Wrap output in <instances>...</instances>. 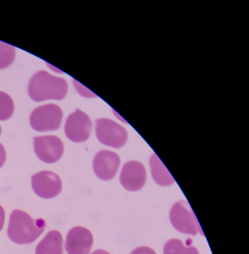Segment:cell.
I'll use <instances>...</instances> for the list:
<instances>
[{
  "instance_id": "cell-1",
  "label": "cell",
  "mask_w": 249,
  "mask_h": 254,
  "mask_svg": "<svg viewBox=\"0 0 249 254\" xmlns=\"http://www.w3.org/2000/svg\"><path fill=\"white\" fill-rule=\"evenodd\" d=\"M45 227L46 221L42 218L33 219L27 212L14 209L10 214L7 236L14 243L28 245L40 237Z\"/></svg>"
},
{
  "instance_id": "cell-2",
  "label": "cell",
  "mask_w": 249,
  "mask_h": 254,
  "mask_svg": "<svg viewBox=\"0 0 249 254\" xmlns=\"http://www.w3.org/2000/svg\"><path fill=\"white\" fill-rule=\"evenodd\" d=\"M28 90L30 98L34 102L61 100L67 96L68 84L64 78L53 76L46 71H40L30 80Z\"/></svg>"
},
{
  "instance_id": "cell-3",
  "label": "cell",
  "mask_w": 249,
  "mask_h": 254,
  "mask_svg": "<svg viewBox=\"0 0 249 254\" xmlns=\"http://www.w3.org/2000/svg\"><path fill=\"white\" fill-rule=\"evenodd\" d=\"M169 218L174 228L180 233L192 236L200 233L203 236L198 220L187 201L180 200L174 203L170 210Z\"/></svg>"
},
{
  "instance_id": "cell-4",
  "label": "cell",
  "mask_w": 249,
  "mask_h": 254,
  "mask_svg": "<svg viewBox=\"0 0 249 254\" xmlns=\"http://www.w3.org/2000/svg\"><path fill=\"white\" fill-rule=\"evenodd\" d=\"M63 118V111L54 104L42 105L35 108L30 116V124L39 132L52 131L59 128Z\"/></svg>"
},
{
  "instance_id": "cell-5",
  "label": "cell",
  "mask_w": 249,
  "mask_h": 254,
  "mask_svg": "<svg viewBox=\"0 0 249 254\" xmlns=\"http://www.w3.org/2000/svg\"><path fill=\"white\" fill-rule=\"evenodd\" d=\"M95 133L100 142L112 148H121L128 139L126 129L109 119L95 121Z\"/></svg>"
},
{
  "instance_id": "cell-6",
  "label": "cell",
  "mask_w": 249,
  "mask_h": 254,
  "mask_svg": "<svg viewBox=\"0 0 249 254\" xmlns=\"http://www.w3.org/2000/svg\"><path fill=\"white\" fill-rule=\"evenodd\" d=\"M31 186L34 193L43 199L53 198L62 190L61 178L57 174L49 171H42L33 175Z\"/></svg>"
},
{
  "instance_id": "cell-7",
  "label": "cell",
  "mask_w": 249,
  "mask_h": 254,
  "mask_svg": "<svg viewBox=\"0 0 249 254\" xmlns=\"http://www.w3.org/2000/svg\"><path fill=\"white\" fill-rule=\"evenodd\" d=\"M34 148L37 157L46 163H56L64 154V143L56 136H35Z\"/></svg>"
},
{
  "instance_id": "cell-8",
  "label": "cell",
  "mask_w": 249,
  "mask_h": 254,
  "mask_svg": "<svg viewBox=\"0 0 249 254\" xmlns=\"http://www.w3.org/2000/svg\"><path fill=\"white\" fill-rule=\"evenodd\" d=\"M64 130L70 140L83 142L89 138L92 130V123L87 114L80 110H76L67 118Z\"/></svg>"
},
{
  "instance_id": "cell-9",
  "label": "cell",
  "mask_w": 249,
  "mask_h": 254,
  "mask_svg": "<svg viewBox=\"0 0 249 254\" xmlns=\"http://www.w3.org/2000/svg\"><path fill=\"white\" fill-rule=\"evenodd\" d=\"M93 244V237L89 230L75 227L67 233L65 250L68 254H88Z\"/></svg>"
},
{
  "instance_id": "cell-10",
  "label": "cell",
  "mask_w": 249,
  "mask_h": 254,
  "mask_svg": "<svg viewBox=\"0 0 249 254\" xmlns=\"http://www.w3.org/2000/svg\"><path fill=\"white\" fill-rule=\"evenodd\" d=\"M120 164V158L116 153L103 150L94 157L93 167L95 175L102 181L111 180L116 175Z\"/></svg>"
},
{
  "instance_id": "cell-11",
  "label": "cell",
  "mask_w": 249,
  "mask_h": 254,
  "mask_svg": "<svg viewBox=\"0 0 249 254\" xmlns=\"http://www.w3.org/2000/svg\"><path fill=\"white\" fill-rule=\"evenodd\" d=\"M146 171L139 161H129L122 167L120 183L128 191H136L143 188L146 184Z\"/></svg>"
},
{
  "instance_id": "cell-12",
  "label": "cell",
  "mask_w": 249,
  "mask_h": 254,
  "mask_svg": "<svg viewBox=\"0 0 249 254\" xmlns=\"http://www.w3.org/2000/svg\"><path fill=\"white\" fill-rule=\"evenodd\" d=\"M63 244L61 233L52 230L37 245L35 254H64Z\"/></svg>"
},
{
  "instance_id": "cell-13",
  "label": "cell",
  "mask_w": 249,
  "mask_h": 254,
  "mask_svg": "<svg viewBox=\"0 0 249 254\" xmlns=\"http://www.w3.org/2000/svg\"><path fill=\"white\" fill-rule=\"evenodd\" d=\"M150 167L152 178L158 185L168 187L174 184V178L156 154H152L151 157Z\"/></svg>"
},
{
  "instance_id": "cell-14",
  "label": "cell",
  "mask_w": 249,
  "mask_h": 254,
  "mask_svg": "<svg viewBox=\"0 0 249 254\" xmlns=\"http://www.w3.org/2000/svg\"><path fill=\"white\" fill-rule=\"evenodd\" d=\"M164 254H199V252L195 247H185L180 239H173L164 245Z\"/></svg>"
},
{
  "instance_id": "cell-15",
  "label": "cell",
  "mask_w": 249,
  "mask_h": 254,
  "mask_svg": "<svg viewBox=\"0 0 249 254\" xmlns=\"http://www.w3.org/2000/svg\"><path fill=\"white\" fill-rule=\"evenodd\" d=\"M14 111V104L7 93L0 91V120L4 121L12 117Z\"/></svg>"
},
{
  "instance_id": "cell-16",
  "label": "cell",
  "mask_w": 249,
  "mask_h": 254,
  "mask_svg": "<svg viewBox=\"0 0 249 254\" xmlns=\"http://www.w3.org/2000/svg\"><path fill=\"white\" fill-rule=\"evenodd\" d=\"M16 50L13 46L0 41V69H4L13 63Z\"/></svg>"
},
{
  "instance_id": "cell-17",
  "label": "cell",
  "mask_w": 249,
  "mask_h": 254,
  "mask_svg": "<svg viewBox=\"0 0 249 254\" xmlns=\"http://www.w3.org/2000/svg\"><path fill=\"white\" fill-rule=\"evenodd\" d=\"M131 254H156L153 249L148 247H140L136 248Z\"/></svg>"
},
{
  "instance_id": "cell-18",
  "label": "cell",
  "mask_w": 249,
  "mask_h": 254,
  "mask_svg": "<svg viewBox=\"0 0 249 254\" xmlns=\"http://www.w3.org/2000/svg\"><path fill=\"white\" fill-rule=\"evenodd\" d=\"M6 151L4 146L0 143V168L2 167L3 165L5 163Z\"/></svg>"
},
{
  "instance_id": "cell-19",
  "label": "cell",
  "mask_w": 249,
  "mask_h": 254,
  "mask_svg": "<svg viewBox=\"0 0 249 254\" xmlns=\"http://www.w3.org/2000/svg\"><path fill=\"white\" fill-rule=\"evenodd\" d=\"M4 218H5V212L2 206L0 205V231L2 230L4 224Z\"/></svg>"
},
{
  "instance_id": "cell-20",
  "label": "cell",
  "mask_w": 249,
  "mask_h": 254,
  "mask_svg": "<svg viewBox=\"0 0 249 254\" xmlns=\"http://www.w3.org/2000/svg\"><path fill=\"white\" fill-rule=\"evenodd\" d=\"M91 254H110L107 251H103V250H96V251H94L93 253H92Z\"/></svg>"
},
{
  "instance_id": "cell-21",
  "label": "cell",
  "mask_w": 249,
  "mask_h": 254,
  "mask_svg": "<svg viewBox=\"0 0 249 254\" xmlns=\"http://www.w3.org/2000/svg\"><path fill=\"white\" fill-rule=\"evenodd\" d=\"M1 127H0V134H1Z\"/></svg>"
}]
</instances>
